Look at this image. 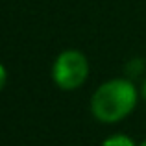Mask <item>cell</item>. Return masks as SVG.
<instances>
[{
	"label": "cell",
	"mask_w": 146,
	"mask_h": 146,
	"mask_svg": "<svg viewBox=\"0 0 146 146\" xmlns=\"http://www.w3.org/2000/svg\"><path fill=\"white\" fill-rule=\"evenodd\" d=\"M139 91L128 78H113L100 83L91 96V113L102 124H117L135 111Z\"/></svg>",
	"instance_id": "obj_1"
},
{
	"label": "cell",
	"mask_w": 146,
	"mask_h": 146,
	"mask_svg": "<svg viewBox=\"0 0 146 146\" xmlns=\"http://www.w3.org/2000/svg\"><path fill=\"white\" fill-rule=\"evenodd\" d=\"M91 63L83 52L76 48L63 50L52 63V80L61 91H76L87 82Z\"/></svg>",
	"instance_id": "obj_2"
},
{
	"label": "cell",
	"mask_w": 146,
	"mask_h": 146,
	"mask_svg": "<svg viewBox=\"0 0 146 146\" xmlns=\"http://www.w3.org/2000/svg\"><path fill=\"white\" fill-rule=\"evenodd\" d=\"M102 146H139L131 137L124 135V133H115V135L107 137L102 143Z\"/></svg>",
	"instance_id": "obj_3"
},
{
	"label": "cell",
	"mask_w": 146,
	"mask_h": 146,
	"mask_svg": "<svg viewBox=\"0 0 146 146\" xmlns=\"http://www.w3.org/2000/svg\"><path fill=\"white\" fill-rule=\"evenodd\" d=\"M6 83H7V70H6V67L0 63V91L6 87Z\"/></svg>",
	"instance_id": "obj_4"
},
{
	"label": "cell",
	"mask_w": 146,
	"mask_h": 146,
	"mask_svg": "<svg viewBox=\"0 0 146 146\" xmlns=\"http://www.w3.org/2000/svg\"><path fill=\"white\" fill-rule=\"evenodd\" d=\"M141 96H143L146 100V80L143 82V87H141Z\"/></svg>",
	"instance_id": "obj_5"
},
{
	"label": "cell",
	"mask_w": 146,
	"mask_h": 146,
	"mask_svg": "<svg viewBox=\"0 0 146 146\" xmlns=\"http://www.w3.org/2000/svg\"><path fill=\"white\" fill-rule=\"evenodd\" d=\"M139 146H146V139L143 141V143H139Z\"/></svg>",
	"instance_id": "obj_6"
}]
</instances>
